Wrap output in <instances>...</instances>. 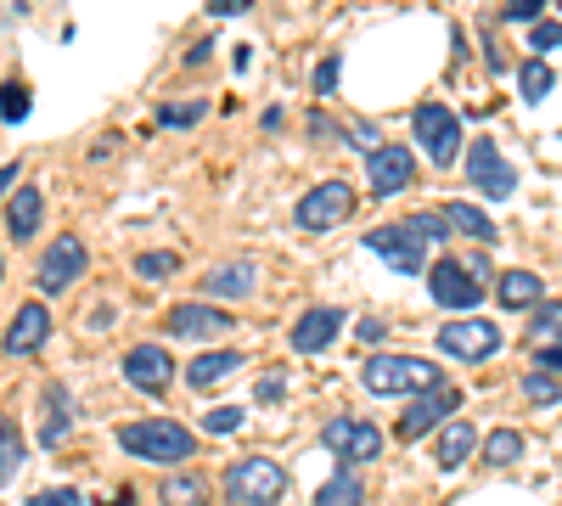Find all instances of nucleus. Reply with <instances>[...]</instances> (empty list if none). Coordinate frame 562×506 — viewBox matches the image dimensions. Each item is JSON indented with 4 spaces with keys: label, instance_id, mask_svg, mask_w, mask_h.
I'll use <instances>...</instances> for the list:
<instances>
[{
    "label": "nucleus",
    "instance_id": "nucleus-42",
    "mask_svg": "<svg viewBox=\"0 0 562 506\" xmlns=\"http://www.w3.org/2000/svg\"><path fill=\"white\" fill-rule=\"evenodd\" d=\"M18 175H23V169H18V164H0V198H7V192H12V187H18Z\"/></svg>",
    "mask_w": 562,
    "mask_h": 506
},
{
    "label": "nucleus",
    "instance_id": "nucleus-14",
    "mask_svg": "<svg viewBox=\"0 0 562 506\" xmlns=\"http://www.w3.org/2000/svg\"><path fill=\"white\" fill-rule=\"evenodd\" d=\"M169 333H175L180 344L225 338V333H231V315H225V310H214V304H180V310H169Z\"/></svg>",
    "mask_w": 562,
    "mask_h": 506
},
{
    "label": "nucleus",
    "instance_id": "nucleus-2",
    "mask_svg": "<svg viewBox=\"0 0 562 506\" xmlns=\"http://www.w3.org/2000/svg\"><path fill=\"white\" fill-rule=\"evenodd\" d=\"M119 445L130 456H140V462H186V456L198 450V434L180 428L169 417H147V423H130L119 428Z\"/></svg>",
    "mask_w": 562,
    "mask_h": 506
},
{
    "label": "nucleus",
    "instance_id": "nucleus-22",
    "mask_svg": "<svg viewBox=\"0 0 562 506\" xmlns=\"http://www.w3.org/2000/svg\"><path fill=\"white\" fill-rule=\"evenodd\" d=\"M237 366H243V355H237V349H225V355H198L192 366H186V383H192V389H214L220 378L237 372Z\"/></svg>",
    "mask_w": 562,
    "mask_h": 506
},
{
    "label": "nucleus",
    "instance_id": "nucleus-43",
    "mask_svg": "<svg viewBox=\"0 0 562 506\" xmlns=\"http://www.w3.org/2000/svg\"><path fill=\"white\" fill-rule=\"evenodd\" d=\"M535 355H540L546 372H562V344H557V349H535Z\"/></svg>",
    "mask_w": 562,
    "mask_h": 506
},
{
    "label": "nucleus",
    "instance_id": "nucleus-34",
    "mask_svg": "<svg viewBox=\"0 0 562 506\" xmlns=\"http://www.w3.org/2000/svg\"><path fill=\"white\" fill-rule=\"evenodd\" d=\"M175 265H180L175 254H135V270L147 276V282H158V276H169Z\"/></svg>",
    "mask_w": 562,
    "mask_h": 506
},
{
    "label": "nucleus",
    "instance_id": "nucleus-15",
    "mask_svg": "<svg viewBox=\"0 0 562 506\" xmlns=\"http://www.w3.org/2000/svg\"><path fill=\"white\" fill-rule=\"evenodd\" d=\"M79 270H85V248H79V237H57L52 248H45V259H40V288H45V293H63Z\"/></svg>",
    "mask_w": 562,
    "mask_h": 506
},
{
    "label": "nucleus",
    "instance_id": "nucleus-12",
    "mask_svg": "<svg viewBox=\"0 0 562 506\" xmlns=\"http://www.w3.org/2000/svg\"><path fill=\"white\" fill-rule=\"evenodd\" d=\"M124 378H130V389H140V394H164V389L175 383V360H169L164 344H140V349L124 355Z\"/></svg>",
    "mask_w": 562,
    "mask_h": 506
},
{
    "label": "nucleus",
    "instance_id": "nucleus-36",
    "mask_svg": "<svg viewBox=\"0 0 562 506\" xmlns=\"http://www.w3.org/2000/svg\"><path fill=\"white\" fill-rule=\"evenodd\" d=\"M203 113H209V108H203V102H186V108H164V113H158V119H164V124H169V130H186V124H198V119H203Z\"/></svg>",
    "mask_w": 562,
    "mask_h": 506
},
{
    "label": "nucleus",
    "instance_id": "nucleus-44",
    "mask_svg": "<svg viewBox=\"0 0 562 506\" xmlns=\"http://www.w3.org/2000/svg\"><path fill=\"white\" fill-rule=\"evenodd\" d=\"M113 506H135V495H119V501H113Z\"/></svg>",
    "mask_w": 562,
    "mask_h": 506
},
{
    "label": "nucleus",
    "instance_id": "nucleus-46",
    "mask_svg": "<svg viewBox=\"0 0 562 506\" xmlns=\"http://www.w3.org/2000/svg\"><path fill=\"white\" fill-rule=\"evenodd\" d=\"M0 270H7V265H0Z\"/></svg>",
    "mask_w": 562,
    "mask_h": 506
},
{
    "label": "nucleus",
    "instance_id": "nucleus-45",
    "mask_svg": "<svg viewBox=\"0 0 562 506\" xmlns=\"http://www.w3.org/2000/svg\"><path fill=\"white\" fill-rule=\"evenodd\" d=\"M557 7H562V0H557Z\"/></svg>",
    "mask_w": 562,
    "mask_h": 506
},
{
    "label": "nucleus",
    "instance_id": "nucleus-11",
    "mask_svg": "<svg viewBox=\"0 0 562 506\" xmlns=\"http://www.w3.org/2000/svg\"><path fill=\"white\" fill-rule=\"evenodd\" d=\"M366 248L383 254V265L400 270V276H422V270H428V259H422V248H428V243H416L405 225H378V232L366 237Z\"/></svg>",
    "mask_w": 562,
    "mask_h": 506
},
{
    "label": "nucleus",
    "instance_id": "nucleus-38",
    "mask_svg": "<svg viewBox=\"0 0 562 506\" xmlns=\"http://www.w3.org/2000/svg\"><path fill=\"white\" fill-rule=\"evenodd\" d=\"M29 506H85V495H79V490H45V495H34Z\"/></svg>",
    "mask_w": 562,
    "mask_h": 506
},
{
    "label": "nucleus",
    "instance_id": "nucleus-41",
    "mask_svg": "<svg viewBox=\"0 0 562 506\" xmlns=\"http://www.w3.org/2000/svg\"><path fill=\"white\" fill-rule=\"evenodd\" d=\"M281 389H288V383H281V372H270V378L259 383V400H265V405H276V400H281Z\"/></svg>",
    "mask_w": 562,
    "mask_h": 506
},
{
    "label": "nucleus",
    "instance_id": "nucleus-31",
    "mask_svg": "<svg viewBox=\"0 0 562 506\" xmlns=\"http://www.w3.org/2000/svg\"><path fill=\"white\" fill-rule=\"evenodd\" d=\"M405 232H411L416 243H445V237L456 232V225H450V220H445V209H439V214H411V220H405Z\"/></svg>",
    "mask_w": 562,
    "mask_h": 506
},
{
    "label": "nucleus",
    "instance_id": "nucleus-25",
    "mask_svg": "<svg viewBox=\"0 0 562 506\" xmlns=\"http://www.w3.org/2000/svg\"><path fill=\"white\" fill-rule=\"evenodd\" d=\"M445 220L456 225V232H467V237L495 243V220H490L484 209H473V203H445Z\"/></svg>",
    "mask_w": 562,
    "mask_h": 506
},
{
    "label": "nucleus",
    "instance_id": "nucleus-5",
    "mask_svg": "<svg viewBox=\"0 0 562 506\" xmlns=\"http://www.w3.org/2000/svg\"><path fill=\"white\" fill-rule=\"evenodd\" d=\"M321 445L333 450L344 468H360V462H378V456H383V434L371 428V423H360V417H338V423H326Z\"/></svg>",
    "mask_w": 562,
    "mask_h": 506
},
{
    "label": "nucleus",
    "instance_id": "nucleus-29",
    "mask_svg": "<svg viewBox=\"0 0 562 506\" xmlns=\"http://www.w3.org/2000/svg\"><path fill=\"white\" fill-rule=\"evenodd\" d=\"M518 456H524V439L512 434V428H495V434L484 439V462H490V468H512Z\"/></svg>",
    "mask_w": 562,
    "mask_h": 506
},
{
    "label": "nucleus",
    "instance_id": "nucleus-39",
    "mask_svg": "<svg viewBox=\"0 0 562 506\" xmlns=\"http://www.w3.org/2000/svg\"><path fill=\"white\" fill-rule=\"evenodd\" d=\"M315 90H321V97H333V90H338V57H326L315 68Z\"/></svg>",
    "mask_w": 562,
    "mask_h": 506
},
{
    "label": "nucleus",
    "instance_id": "nucleus-35",
    "mask_svg": "<svg viewBox=\"0 0 562 506\" xmlns=\"http://www.w3.org/2000/svg\"><path fill=\"white\" fill-rule=\"evenodd\" d=\"M524 394H529L535 405H557V400H562V389H557V383H551L546 372H535V378H524Z\"/></svg>",
    "mask_w": 562,
    "mask_h": 506
},
{
    "label": "nucleus",
    "instance_id": "nucleus-19",
    "mask_svg": "<svg viewBox=\"0 0 562 506\" xmlns=\"http://www.w3.org/2000/svg\"><path fill=\"white\" fill-rule=\"evenodd\" d=\"M254 282H259V270H254L248 259H237V265L209 270V276H203V293H209V299H243V293H254Z\"/></svg>",
    "mask_w": 562,
    "mask_h": 506
},
{
    "label": "nucleus",
    "instance_id": "nucleus-18",
    "mask_svg": "<svg viewBox=\"0 0 562 506\" xmlns=\"http://www.w3.org/2000/svg\"><path fill=\"white\" fill-rule=\"evenodd\" d=\"M68 417H74L68 389H45V400H40V445L45 450H57L68 439Z\"/></svg>",
    "mask_w": 562,
    "mask_h": 506
},
{
    "label": "nucleus",
    "instance_id": "nucleus-32",
    "mask_svg": "<svg viewBox=\"0 0 562 506\" xmlns=\"http://www.w3.org/2000/svg\"><path fill=\"white\" fill-rule=\"evenodd\" d=\"M0 119H7V124L29 119V90L23 85H0Z\"/></svg>",
    "mask_w": 562,
    "mask_h": 506
},
{
    "label": "nucleus",
    "instance_id": "nucleus-37",
    "mask_svg": "<svg viewBox=\"0 0 562 506\" xmlns=\"http://www.w3.org/2000/svg\"><path fill=\"white\" fill-rule=\"evenodd\" d=\"M529 45H535V57H546L551 45H562V23H535L529 29Z\"/></svg>",
    "mask_w": 562,
    "mask_h": 506
},
{
    "label": "nucleus",
    "instance_id": "nucleus-13",
    "mask_svg": "<svg viewBox=\"0 0 562 506\" xmlns=\"http://www.w3.org/2000/svg\"><path fill=\"white\" fill-rule=\"evenodd\" d=\"M411 175H416V158H411L405 147H371V158H366V180H371V192H378V198L405 192V187H411Z\"/></svg>",
    "mask_w": 562,
    "mask_h": 506
},
{
    "label": "nucleus",
    "instance_id": "nucleus-10",
    "mask_svg": "<svg viewBox=\"0 0 562 506\" xmlns=\"http://www.w3.org/2000/svg\"><path fill=\"white\" fill-rule=\"evenodd\" d=\"M428 293H434L445 310H473V304L484 299L479 276L467 270V265H456V259H439V265H428Z\"/></svg>",
    "mask_w": 562,
    "mask_h": 506
},
{
    "label": "nucleus",
    "instance_id": "nucleus-20",
    "mask_svg": "<svg viewBox=\"0 0 562 506\" xmlns=\"http://www.w3.org/2000/svg\"><path fill=\"white\" fill-rule=\"evenodd\" d=\"M40 203H45L40 187H18V192H12V203H7V225H12V237H18V243H29V237L40 232Z\"/></svg>",
    "mask_w": 562,
    "mask_h": 506
},
{
    "label": "nucleus",
    "instance_id": "nucleus-16",
    "mask_svg": "<svg viewBox=\"0 0 562 506\" xmlns=\"http://www.w3.org/2000/svg\"><path fill=\"white\" fill-rule=\"evenodd\" d=\"M45 338H52V310H45V304H23V310L12 315V327H7V355L29 360Z\"/></svg>",
    "mask_w": 562,
    "mask_h": 506
},
{
    "label": "nucleus",
    "instance_id": "nucleus-40",
    "mask_svg": "<svg viewBox=\"0 0 562 506\" xmlns=\"http://www.w3.org/2000/svg\"><path fill=\"white\" fill-rule=\"evenodd\" d=\"M540 7H546V0H506V18L524 23V18H540Z\"/></svg>",
    "mask_w": 562,
    "mask_h": 506
},
{
    "label": "nucleus",
    "instance_id": "nucleus-26",
    "mask_svg": "<svg viewBox=\"0 0 562 506\" xmlns=\"http://www.w3.org/2000/svg\"><path fill=\"white\" fill-rule=\"evenodd\" d=\"M360 501H366V484H360L349 468H344L338 479H326V484L315 490V506H360Z\"/></svg>",
    "mask_w": 562,
    "mask_h": 506
},
{
    "label": "nucleus",
    "instance_id": "nucleus-27",
    "mask_svg": "<svg viewBox=\"0 0 562 506\" xmlns=\"http://www.w3.org/2000/svg\"><path fill=\"white\" fill-rule=\"evenodd\" d=\"M164 506H209V484H203L198 473L164 479Z\"/></svg>",
    "mask_w": 562,
    "mask_h": 506
},
{
    "label": "nucleus",
    "instance_id": "nucleus-8",
    "mask_svg": "<svg viewBox=\"0 0 562 506\" xmlns=\"http://www.w3.org/2000/svg\"><path fill=\"white\" fill-rule=\"evenodd\" d=\"M439 344H445V355H456V360H467V366H479V360H490L506 338H501L495 321H450V327L439 333Z\"/></svg>",
    "mask_w": 562,
    "mask_h": 506
},
{
    "label": "nucleus",
    "instance_id": "nucleus-1",
    "mask_svg": "<svg viewBox=\"0 0 562 506\" xmlns=\"http://www.w3.org/2000/svg\"><path fill=\"white\" fill-rule=\"evenodd\" d=\"M360 389L366 394H428L439 389V366L422 360V355H378L360 366Z\"/></svg>",
    "mask_w": 562,
    "mask_h": 506
},
{
    "label": "nucleus",
    "instance_id": "nucleus-21",
    "mask_svg": "<svg viewBox=\"0 0 562 506\" xmlns=\"http://www.w3.org/2000/svg\"><path fill=\"white\" fill-rule=\"evenodd\" d=\"M495 293H501V304H506V310H529V304H540V299H546L535 270H506L501 282H495Z\"/></svg>",
    "mask_w": 562,
    "mask_h": 506
},
{
    "label": "nucleus",
    "instance_id": "nucleus-3",
    "mask_svg": "<svg viewBox=\"0 0 562 506\" xmlns=\"http://www.w3.org/2000/svg\"><path fill=\"white\" fill-rule=\"evenodd\" d=\"M288 490V473H281L270 456H248V462L225 468V501L231 506H270Z\"/></svg>",
    "mask_w": 562,
    "mask_h": 506
},
{
    "label": "nucleus",
    "instance_id": "nucleus-7",
    "mask_svg": "<svg viewBox=\"0 0 562 506\" xmlns=\"http://www.w3.org/2000/svg\"><path fill=\"white\" fill-rule=\"evenodd\" d=\"M467 175H473V187L484 198H512V187H518V175H512V164L501 158V147L490 135H479V142L467 147Z\"/></svg>",
    "mask_w": 562,
    "mask_h": 506
},
{
    "label": "nucleus",
    "instance_id": "nucleus-24",
    "mask_svg": "<svg viewBox=\"0 0 562 506\" xmlns=\"http://www.w3.org/2000/svg\"><path fill=\"white\" fill-rule=\"evenodd\" d=\"M529 344L535 349H557L562 344V299H540V315L529 321Z\"/></svg>",
    "mask_w": 562,
    "mask_h": 506
},
{
    "label": "nucleus",
    "instance_id": "nucleus-6",
    "mask_svg": "<svg viewBox=\"0 0 562 506\" xmlns=\"http://www.w3.org/2000/svg\"><path fill=\"white\" fill-rule=\"evenodd\" d=\"M355 214V192L344 187V180H321L315 192L299 198V225L304 232H333V225H344Z\"/></svg>",
    "mask_w": 562,
    "mask_h": 506
},
{
    "label": "nucleus",
    "instance_id": "nucleus-30",
    "mask_svg": "<svg viewBox=\"0 0 562 506\" xmlns=\"http://www.w3.org/2000/svg\"><path fill=\"white\" fill-rule=\"evenodd\" d=\"M18 468H23V434H18L7 417H0V484H7Z\"/></svg>",
    "mask_w": 562,
    "mask_h": 506
},
{
    "label": "nucleus",
    "instance_id": "nucleus-33",
    "mask_svg": "<svg viewBox=\"0 0 562 506\" xmlns=\"http://www.w3.org/2000/svg\"><path fill=\"white\" fill-rule=\"evenodd\" d=\"M203 428L225 439V434H237V428H243V411H237V405H220V411H209V417H203Z\"/></svg>",
    "mask_w": 562,
    "mask_h": 506
},
{
    "label": "nucleus",
    "instance_id": "nucleus-17",
    "mask_svg": "<svg viewBox=\"0 0 562 506\" xmlns=\"http://www.w3.org/2000/svg\"><path fill=\"white\" fill-rule=\"evenodd\" d=\"M338 327H344V310H333V304L304 310V315H299V327H293V349H299V355H321V349H333Z\"/></svg>",
    "mask_w": 562,
    "mask_h": 506
},
{
    "label": "nucleus",
    "instance_id": "nucleus-4",
    "mask_svg": "<svg viewBox=\"0 0 562 506\" xmlns=\"http://www.w3.org/2000/svg\"><path fill=\"white\" fill-rule=\"evenodd\" d=\"M411 130H416V142L428 147L434 164H456V158H461V119H456L450 108L422 102V108L411 113Z\"/></svg>",
    "mask_w": 562,
    "mask_h": 506
},
{
    "label": "nucleus",
    "instance_id": "nucleus-9",
    "mask_svg": "<svg viewBox=\"0 0 562 506\" xmlns=\"http://www.w3.org/2000/svg\"><path fill=\"white\" fill-rule=\"evenodd\" d=\"M456 405H461V389H445V383L428 389V394H416V400L405 405V417H400V439H422V434L445 428Z\"/></svg>",
    "mask_w": 562,
    "mask_h": 506
},
{
    "label": "nucleus",
    "instance_id": "nucleus-28",
    "mask_svg": "<svg viewBox=\"0 0 562 506\" xmlns=\"http://www.w3.org/2000/svg\"><path fill=\"white\" fill-rule=\"evenodd\" d=\"M551 85H557V68H551L546 57H535V63H524V68H518V90H524V102L551 97Z\"/></svg>",
    "mask_w": 562,
    "mask_h": 506
},
{
    "label": "nucleus",
    "instance_id": "nucleus-23",
    "mask_svg": "<svg viewBox=\"0 0 562 506\" xmlns=\"http://www.w3.org/2000/svg\"><path fill=\"white\" fill-rule=\"evenodd\" d=\"M473 439H479V428L445 423V428H439V468H461L467 456H473Z\"/></svg>",
    "mask_w": 562,
    "mask_h": 506
}]
</instances>
